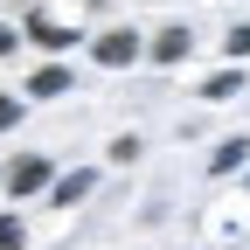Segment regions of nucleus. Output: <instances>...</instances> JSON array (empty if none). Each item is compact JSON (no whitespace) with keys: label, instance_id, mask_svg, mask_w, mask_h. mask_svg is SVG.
I'll use <instances>...</instances> for the list:
<instances>
[{"label":"nucleus","instance_id":"2","mask_svg":"<svg viewBox=\"0 0 250 250\" xmlns=\"http://www.w3.org/2000/svg\"><path fill=\"white\" fill-rule=\"evenodd\" d=\"M49 181H56V167H49V153H21V160L7 167V188H14V195H42Z\"/></svg>","mask_w":250,"mask_h":250},{"label":"nucleus","instance_id":"13","mask_svg":"<svg viewBox=\"0 0 250 250\" xmlns=\"http://www.w3.org/2000/svg\"><path fill=\"white\" fill-rule=\"evenodd\" d=\"M21 49V28H7V21H0V56H14Z\"/></svg>","mask_w":250,"mask_h":250},{"label":"nucleus","instance_id":"7","mask_svg":"<svg viewBox=\"0 0 250 250\" xmlns=\"http://www.w3.org/2000/svg\"><path fill=\"white\" fill-rule=\"evenodd\" d=\"M243 160H250V139L236 132V139H223V146H215V153H208V174H236Z\"/></svg>","mask_w":250,"mask_h":250},{"label":"nucleus","instance_id":"3","mask_svg":"<svg viewBox=\"0 0 250 250\" xmlns=\"http://www.w3.org/2000/svg\"><path fill=\"white\" fill-rule=\"evenodd\" d=\"M28 35H35L42 49H77V28L56 21V14H28Z\"/></svg>","mask_w":250,"mask_h":250},{"label":"nucleus","instance_id":"10","mask_svg":"<svg viewBox=\"0 0 250 250\" xmlns=\"http://www.w3.org/2000/svg\"><path fill=\"white\" fill-rule=\"evenodd\" d=\"M28 229H21V215H0V250H21Z\"/></svg>","mask_w":250,"mask_h":250},{"label":"nucleus","instance_id":"12","mask_svg":"<svg viewBox=\"0 0 250 250\" xmlns=\"http://www.w3.org/2000/svg\"><path fill=\"white\" fill-rule=\"evenodd\" d=\"M21 104H28V98H7V90H0V132H7V125H21Z\"/></svg>","mask_w":250,"mask_h":250},{"label":"nucleus","instance_id":"8","mask_svg":"<svg viewBox=\"0 0 250 250\" xmlns=\"http://www.w3.org/2000/svg\"><path fill=\"white\" fill-rule=\"evenodd\" d=\"M236 90H243V62H236V70H223V77H208V83H202V98H208V104H229Z\"/></svg>","mask_w":250,"mask_h":250},{"label":"nucleus","instance_id":"4","mask_svg":"<svg viewBox=\"0 0 250 250\" xmlns=\"http://www.w3.org/2000/svg\"><path fill=\"white\" fill-rule=\"evenodd\" d=\"M188 49H195L188 28H160V35H153V62H188Z\"/></svg>","mask_w":250,"mask_h":250},{"label":"nucleus","instance_id":"9","mask_svg":"<svg viewBox=\"0 0 250 250\" xmlns=\"http://www.w3.org/2000/svg\"><path fill=\"white\" fill-rule=\"evenodd\" d=\"M223 49H229V62H250V21L229 28V42H223Z\"/></svg>","mask_w":250,"mask_h":250},{"label":"nucleus","instance_id":"11","mask_svg":"<svg viewBox=\"0 0 250 250\" xmlns=\"http://www.w3.org/2000/svg\"><path fill=\"white\" fill-rule=\"evenodd\" d=\"M111 160H118V167H132V160H139V139H132V132H125V139H111Z\"/></svg>","mask_w":250,"mask_h":250},{"label":"nucleus","instance_id":"6","mask_svg":"<svg viewBox=\"0 0 250 250\" xmlns=\"http://www.w3.org/2000/svg\"><path fill=\"white\" fill-rule=\"evenodd\" d=\"M83 195H90V174H83V167H77V174H56V181H49V202H56V208H70V202H83Z\"/></svg>","mask_w":250,"mask_h":250},{"label":"nucleus","instance_id":"1","mask_svg":"<svg viewBox=\"0 0 250 250\" xmlns=\"http://www.w3.org/2000/svg\"><path fill=\"white\" fill-rule=\"evenodd\" d=\"M90 56H98L104 70H125V62H139V56H146V42L132 35V28H104V35L90 42Z\"/></svg>","mask_w":250,"mask_h":250},{"label":"nucleus","instance_id":"5","mask_svg":"<svg viewBox=\"0 0 250 250\" xmlns=\"http://www.w3.org/2000/svg\"><path fill=\"white\" fill-rule=\"evenodd\" d=\"M70 83H77V77L62 70V62H49V70H35V77H28V98H62Z\"/></svg>","mask_w":250,"mask_h":250}]
</instances>
